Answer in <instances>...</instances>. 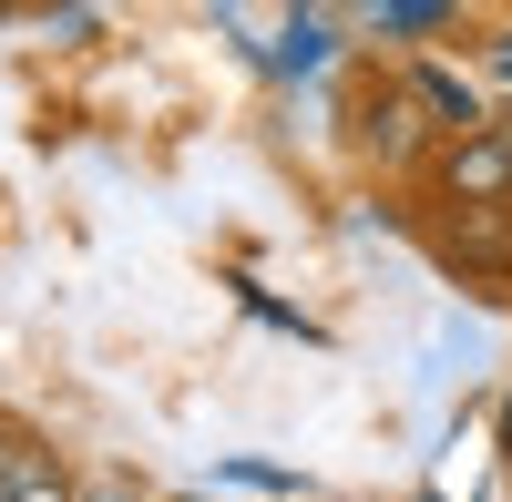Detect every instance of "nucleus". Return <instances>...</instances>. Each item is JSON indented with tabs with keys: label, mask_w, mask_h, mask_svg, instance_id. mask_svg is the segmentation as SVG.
<instances>
[{
	"label": "nucleus",
	"mask_w": 512,
	"mask_h": 502,
	"mask_svg": "<svg viewBox=\"0 0 512 502\" xmlns=\"http://www.w3.org/2000/svg\"><path fill=\"white\" fill-rule=\"evenodd\" d=\"M482 82H492V93H512V21L482 41Z\"/></svg>",
	"instance_id": "obj_7"
},
{
	"label": "nucleus",
	"mask_w": 512,
	"mask_h": 502,
	"mask_svg": "<svg viewBox=\"0 0 512 502\" xmlns=\"http://www.w3.org/2000/svg\"><path fill=\"white\" fill-rule=\"evenodd\" d=\"M502 441H512V431H502Z\"/></svg>",
	"instance_id": "obj_10"
},
{
	"label": "nucleus",
	"mask_w": 512,
	"mask_h": 502,
	"mask_svg": "<svg viewBox=\"0 0 512 502\" xmlns=\"http://www.w3.org/2000/svg\"><path fill=\"white\" fill-rule=\"evenodd\" d=\"M400 93L420 103V123H431L441 144H461V134H482V123H492V113H482V82H461L451 62H410Z\"/></svg>",
	"instance_id": "obj_2"
},
{
	"label": "nucleus",
	"mask_w": 512,
	"mask_h": 502,
	"mask_svg": "<svg viewBox=\"0 0 512 502\" xmlns=\"http://www.w3.org/2000/svg\"><path fill=\"white\" fill-rule=\"evenodd\" d=\"M359 144H369V154H379V164L400 175V164H410L420 144H431V123H420V103L400 93V82H379V93L359 103Z\"/></svg>",
	"instance_id": "obj_3"
},
{
	"label": "nucleus",
	"mask_w": 512,
	"mask_h": 502,
	"mask_svg": "<svg viewBox=\"0 0 512 502\" xmlns=\"http://www.w3.org/2000/svg\"><path fill=\"white\" fill-rule=\"evenodd\" d=\"M359 31L369 41H431V31H461V0H369Z\"/></svg>",
	"instance_id": "obj_6"
},
{
	"label": "nucleus",
	"mask_w": 512,
	"mask_h": 502,
	"mask_svg": "<svg viewBox=\"0 0 512 502\" xmlns=\"http://www.w3.org/2000/svg\"><path fill=\"white\" fill-rule=\"evenodd\" d=\"M82 502H134V482H93V492H82Z\"/></svg>",
	"instance_id": "obj_8"
},
{
	"label": "nucleus",
	"mask_w": 512,
	"mask_h": 502,
	"mask_svg": "<svg viewBox=\"0 0 512 502\" xmlns=\"http://www.w3.org/2000/svg\"><path fill=\"white\" fill-rule=\"evenodd\" d=\"M328 52H338V21H328V11H297V21H277V41H267V72H277V82H308V72H328Z\"/></svg>",
	"instance_id": "obj_5"
},
{
	"label": "nucleus",
	"mask_w": 512,
	"mask_h": 502,
	"mask_svg": "<svg viewBox=\"0 0 512 502\" xmlns=\"http://www.w3.org/2000/svg\"><path fill=\"white\" fill-rule=\"evenodd\" d=\"M0 441H11V421H0Z\"/></svg>",
	"instance_id": "obj_9"
},
{
	"label": "nucleus",
	"mask_w": 512,
	"mask_h": 502,
	"mask_svg": "<svg viewBox=\"0 0 512 502\" xmlns=\"http://www.w3.org/2000/svg\"><path fill=\"white\" fill-rule=\"evenodd\" d=\"M0 502H82V482H72L31 431H11V441H0Z\"/></svg>",
	"instance_id": "obj_4"
},
{
	"label": "nucleus",
	"mask_w": 512,
	"mask_h": 502,
	"mask_svg": "<svg viewBox=\"0 0 512 502\" xmlns=\"http://www.w3.org/2000/svg\"><path fill=\"white\" fill-rule=\"evenodd\" d=\"M441 195L461 216H512V123H482V134L441 144Z\"/></svg>",
	"instance_id": "obj_1"
}]
</instances>
